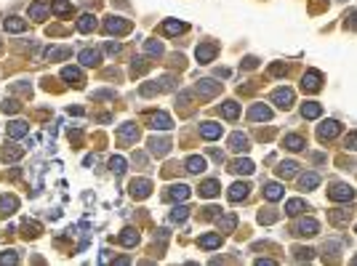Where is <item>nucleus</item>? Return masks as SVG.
<instances>
[{
	"instance_id": "obj_1",
	"label": "nucleus",
	"mask_w": 357,
	"mask_h": 266,
	"mask_svg": "<svg viewBox=\"0 0 357 266\" xmlns=\"http://www.w3.org/2000/svg\"><path fill=\"white\" fill-rule=\"evenodd\" d=\"M104 30L109 35H126L131 30V22H126V19H120V16H109L104 22Z\"/></svg>"
},
{
	"instance_id": "obj_2",
	"label": "nucleus",
	"mask_w": 357,
	"mask_h": 266,
	"mask_svg": "<svg viewBox=\"0 0 357 266\" xmlns=\"http://www.w3.org/2000/svg\"><path fill=\"white\" fill-rule=\"evenodd\" d=\"M216 51H219V45H216V43H200V45H197V61H200V64H211L213 59H216Z\"/></svg>"
},
{
	"instance_id": "obj_3",
	"label": "nucleus",
	"mask_w": 357,
	"mask_h": 266,
	"mask_svg": "<svg viewBox=\"0 0 357 266\" xmlns=\"http://www.w3.org/2000/svg\"><path fill=\"white\" fill-rule=\"evenodd\" d=\"M328 197H331L333 203H349V200L354 197V189L346 186V184H336L331 192H328Z\"/></svg>"
},
{
	"instance_id": "obj_4",
	"label": "nucleus",
	"mask_w": 357,
	"mask_h": 266,
	"mask_svg": "<svg viewBox=\"0 0 357 266\" xmlns=\"http://www.w3.org/2000/svg\"><path fill=\"white\" fill-rule=\"evenodd\" d=\"M317 229H320V224H317L315 218H304V221H299V224H296L293 234H299V237H315V234H317Z\"/></svg>"
},
{
	"instance_id": "obj_5",
	"label": "nucleus",
	"mask_w": 357,
	"mask_h": 266,
	"mask_svg": "<svg viewBox=\"0 0 357 266\" xmlns=\"http://www.w3.org/2000/svg\"><path fill=\"white\" fill-rule=\"evenodd\" d=\"M302 88H304V91H309V93L320 91V88H323V75H320V72H315V70H309V72L304 75Z\"/></svg>"
},
{
	"instance_id": "obj_6",
	"label": "nucleus",
	"mask_w": 357,
	"mask_h": 266,
	"mask_svg": "<svg viewBox=\"0 0 357 266\" xmlns=\"http://www.w3.org/2000/svg\"><path fill=\"white\" fill-rule=\"evenodd\" d=\"M48 11H51V3H45V0H35L27 14H30V19H35V22H43V19H48Z\"/></svg>"
},
{
	"instance_id": "obj_7",
	"label": "nucleus",
	"mask_w": 357,
	"mask_h": 266,
	"mask_svg": "<svg viewBox=\"0 0 357 266\" xmlns=\"http://www.w3.org/2000/svg\"><path fill=\"white\" fill-rule=\"evenodd\" d=\"M272 101H275L280 109H290V104H293V91L290 88H277L275 93H272Z\"/></svg>"
},
{
	"instance_id": "obj_8",
	"label": "nucleus",
	"mask_w": 357,
	"mask_h": 266,
	"mask_svg": "<svg viewBox=\"0 0 357 266\" xmlns=\"http://www.w3.org/2000/svg\"><path fill=\"white\" fill-rule=\"evenodd\" d=\"M339 130H341V125H339L336 120H325L323 125L317 128V139H320V141H331Z\"/></svg>"
},
{
	"instance_id": "obj_9",
	"label": "nucleus",
	"mask_w": 357,
	"mask_h": 266,
	"mask_svg": "<svg viewBox=\"0 0 357 266\" xmlns=\"http://www.w3.org/2000/svg\"><path fill=\"white\" fill-rule=\"evenodd\" d=\"M149 128L152 130H171L173 122H171V117H168L165 112H155V115L149 117Z\"/></svg>"
},
{
	"instance_id": "obj_10",
	"label": "nucleus",
	"mask_w": 357,
	"mask_h": 266,
	"mask_svg": "<svg viewBox=\"0 0 357 266\" xmlns=\"http://www.w3.org/2000/svg\"><path fill=\"white\" fill-rule=\"evenodd\" d=\"M219 91H221V83H216V80H200L197 83V93H200L203 99H211Z\"/></svg>"
},
{
	"instance_id": "obj_11",
	"label": "nucleus",
	"mask_w": 357,
	"mask_h": 266,
	"mask_svg": "<svg viewBox=\"0 0 357 266\" xmlns=\"http://www.w3.org/2000/svg\"><path fill=\"white\" fill-rule=\"evenodd\" d=\"M149 192H152V181H147V178H134V181H131V194L134 197H147Z\"/></svg>"
},
{
	"instance_id": "obj_12",
	"label": "nucleus",
	"mask_w": 357,
	"mask_h": 266,
	"mask_svg": "<svg viewBox=\"0 0 357 266\" xmlns=\"http://www.w3.org/2000/svg\"><path fill=\"white\" fill-rule=\"evenodd\" d=\"M51 14L59 19H70L72 16V3L70 0H51Z\"/></svg>"
},
{
	"instance_id": "obj_13",
	"label": "nucleus",
	"mask_w": 357,
	"mask_h": 266,
	"mask_svg": "<svg viewBox=\"0 0 357 266\" xmlns=\"http://www.w3.org/2000/svg\"><path fill=\"white\" fill-rule=\"evenodd\" d=\"M248 120H253V122H259V120H272V109L269 107H264V104H253V107L248 109Z\"/></svg>"
},
{
	"instance_id": "obj_14",
	"label": "nucleus",
	"mask_w": 357,
	"mask_h": 266,
	"mask_svg": "<svg viewBox=\"0 0 357 266\" xmlns=\"http://www.w3.org/2000/svg\"><path fill=\"white\" fill-rule=\"evenodd\" d=\"M197 245L205 250H216V248H221V232H211V234H203L200 240H197Z\"/></svg>"
},
{
	"instance_id": "obj_15",
	"label": "nucleus",
	"mask_w": 357,
	"mask_h": 266,
	"mask_svg": "<svg viewBox=\"0 0 357 266\" xmlns=\"http://www.w3.org/2000/svg\"><path fill=\"white\" fill-rule=\"evenodd\" d=\"M16 208H19V200L14 194H3V197H0V216H3V218L16 213Z\"/></svg>"
},
{
	"instance_id": "obj_16",
	"label": "nucleus",
	"mask_w": 357,
	"mask_h": 266,
	"mask_svg": "<svg viewBox=\"0 0 357 266\" xmlns=\"http://www.w3.org/2000/svg\"><path fill=\"white\" fill-rule=\"evenodd\" d=\"M168 149H171V141L168 139H149V152H152L155 157L168 155Z\"/></svg>"
},
{
	"instance_id": "obj_17",
	"label": "nucleus",
	"mask_w": 357,
	"mask_h": 266,
	"mask_svg": "<svg viewBox=\"0 0 357 266\" xmlns=\"http://www.w3.org/2000/svg\"><path fill=\"white\" fill-rule=\"evenodd\" d=\"M221 125H216V122H200V136L203 139H208V141H213V139H219L221 136Z\"/></svg>"
},
{
	"instance_id": "obj_18",
	"label": "nucleus",
	"mask_w": 357,
	"mask_h": 266,
	"mask_svg": "<svg viewBox=\"0 0 357 266\" xmlns=\"http://www.w3.org/2000/svg\"><path fill=\"white\" fill-rule=\"evenodd\" d=\"M115 136H117L120 141H136V139H139V128H136V125H131V122H126V125H120V128H117Z\"/></svg>"
},
{
	"instance_id": "obj_19",
	"label": "nucleus",
	"mask_w": 357,
	"mask_h": 266,
	"mask_svg": "<svg viewBox=\"0 0 357 266\" xmlns=\"http://www.w3.org/2000/svg\"><path fill=\"white\" fill-rule=\"evenodd\" d=\"M78 59H80V64H83V66H96V64L101 61V53H99V51H93V48H86V51H80Z\"/></svg>"
},
{
	"instance_id": "obj_20",
	"label": "nucleus",
	"mask_w": 357,
	"mask_h": 266,
	"mask_svg": "<svg viewBox=\"0 0 357 266\" xmlns=\"http://www.w3.org/2000/svg\"><path fill=\"white\" fill-rule=\"evenodd\" d=\"M283 147L290 149V152H299V149L307 147V141H304V136H299V133H290V136L283 139Z\"/></svg>"
},
{
	"instance_id": "obj_21",
	"label": "nucleus",
	"mask_w": 357,
	"mask_h": 266,
	"mask_svg": "<svg viewBox=\"0 0 357 266\" xmlns=\"http://www.w3.org/2000/svg\"><path fill=\"white\" fill-rule=\"evenodd\" d=\"M27 130H30V125H27L24 120H14V122H8V139H22Z\"/></svg>"
},
{
	"instance_id": "obj_22",
	"label": "nucleus",
	"mask_w": 357,
	"mask_h": 266,
	"mask_svg": "<svg viewBox=\"0 0 357 266\" xmlns=\"http://www.w3.org/2000/svg\"><path fill=\"white\" fill-rule=\"evenodd\" d=\"M62 78H64V80H70V83L75 85V88H80V85H83V72H80V70H75V66H64V70H62Z\"/></svg>"
},
{
	"instance_id": "obj_23",
	"label": "nucleus",
	"mask_w": 357,
	"mask_h": 266,
	"mask_svg": "<svg viewBox=\"0 0 357 266\" xmlns=\"http://www.w3.org/2000/svg\"><path fill=\"white\" fill-rule=\"evenodd\" d=\"M3 27H6V32H24L27 22H24V19H19V16H8L3 22Z\"/></svg>"
},
{
	"instance_id": "obj_24",
	"label": "nucleus",
	"mask_w": 357,
	"mask_h": 266,
	"mask_svg": "<svg viewBox=\"0 0 357 266\" xmlns=\"http://www.w3.org/2000/svg\"><path fill=\"white\" fill-rule=\"evenodd\" d=\"M75 27H78V32H93V30H96V16H93V14L80 16Z\"/></svg>"
},
{
	"instance_id": "obj_25",
	"label": "nucleus",
	"mask_w": 357,
	"mask_h": 266,
	"mask_svg": "<svg viewBox=\"0 0 357 266\" xmlns=\"http://www.w3.org/2000/svg\"><path fill=\"white\" fill-rule=\"evenodd\" d=\"M317 184H320V176L317 173H307V176L299 178V189H302V192H312Z\"/></svg>"
},
{
	"instance_id": "obj_26",
	"label": "nucleus",
	"mask_w": 357,
	"mask_h": 266,
	"mask_svg": "<svg viewBox=\"0 0 357 266\" xmlns=\"http://www.w3.org/2000/svg\"><path fill=\"white\" fill-rule=\"evenodd\" d=\"M302 115L307 117V120H315V117H320L323 115V107L317 101H307L304 107H302Z\"/></svg>"
},
{
	"instance_id": "obj_27",
	"label": "nucleus",
	"mask_w": 357,
	"mask_h": 266,
	"mask_svg": "<svg viewBox=\"0 0 357 266\" xmlns=\"http://www.w3.org/2000/svg\"><path fill=\"white\" fill-rule=\"evenodd\" d=\"M187 170L190 173H203L205 170V157H197V155H192V157H187Z\"/></svg>"
},
{
	"instance_id": "obj_28",
	"label": "nucleus",
	"mask_w": 357,
	"mask_h": 266,
	"mask_svg": "<svg viewBox=\"0 0 357 266\" xmlns=\"http://www.w3.org/2000/svg\"><path fill=\"white\" fill-rule=\"evenodd\" d=\"M248 184H232L229 186V200H232V203H237V200H246L248 197Z\"/></svg>"
},
{
	"instance_id": "obj_29",
	"label": "nucleus",
	"mask_w": 357,
	"mask_h": 266,
	"mask_svg": "<svg viewBox=\"0 0 357 266\" xmlns=\"http://www.w3.org/2000/svg\"><path fill=\"white\" fill-rule=\"evenodd\" d=\"M237 115H240V104H237V101H224V104H221V117L234 120Z\"/></svg>"
},
{
	"instance_id": "obj_30",
	"label": "nucleus",
	"mask_w": 357,
	"mask_h": 266,
	"mask_svg": "<svg viewBox=\"0 0 357 266\" xmlns=\"http://www.w3.org/2000/svg\"><path fill=\"white\" fill-rule=\"evenodd\" d=\"M304 211H309L304 200H288V203H285V213L288 216H299V213H304Z\"/></svg>"
},
{
	"instance_id": "obj_31",
	"label": "nucleus",
	"mask_w": 357,
	"mask_h": 266,
	"mask_svg": "<svg viewBox=\"0 0 357 266\" xmlns=\"http://www.w3.org/2000/svg\"><path fill=\"white\" fill-rule=\"evenodd\" d=\"M160 32L163 35H182V32H187V24L184 22H165L160 27Z\"/></svg>"
},
{
	"instance_id": "obj_32",
	"label": "nucleus",
	"mask_w": 357,
	"mask_h": 266,
	"mask_svg": "<svg viewBox=\"0 0 357 266\" xmlns=\"http://www.w3.org/2000/svg\"><path fill=\"white\" fill-rule=\"evenodd\" d=\"M229 149H232V152H246V149H248V139L243 136V133H232Z\"/></svg>"
},
{
	"instance_id": "obj_33",
	"label": "nucleus",
	"mask_w": 357,
	"mask_h": 266,
	"mask_svg": "<svg viewBox=\"0 0 357 266\" xmlns=\"http://www.w3.org/2000/svg\"><path fill=\"white\" fill-rule=\"evenodd\" d=\"M229 170H232V173H246V176H251L256 168H253L251 160H237V163H232V165H229Z\"/></svg>"
},
{
	"instance_id": "obj_34",
	"label": "nucleus",
	"mask_w": 357,
	"mask_h": 266,
	"mask_svg": "<svg viewBox=\"0 0 357 266\" xmlns=\"http://www.w3.org/2000/svg\"><path fill=\"white\" fill-rule=\"evenodd\" d=\"M296 170H299V165L293 163V160H285V163H280L277 176H280V178H290V176H296Z\"/></svg>"
},
{
	"instance_id": "obj_35",
	"label": "nucleus",
	"mask_w": 357,
	"mask_h": 266,
	"mask_svg": "<svg viewBox=\"0 0 357 266\" xmlns=\"http://www.w3.org/2000/svg\"><path fill=\"white\" fill-rule=\"evenodd\" d=\"M264 197L269 200V203H277V200L283 197V186H280V184H267L264 186Z\"/></svg>"
},
{
	"instance_id": "obj_36",
	"label": "nucleus",
	"mask_w": 357,
	"mask_h": 266,
	"mask_svg": "<svg viewBox=\"0 0 357 266\" xmlns=\"http://www.w3.org/2000/svg\"><path fill=\"white\" fill-rule=\"evenodd\" d=\"M216 194H219V181H213V178H211V181L200 184V197H216Z\"/></svg>"
},
{
	"instance_id": "obj_37",
	"label": "nucleus",
	"mask_w": 357,
	"mask_h": 266,
	"mask_svg": "<svg viewBox=\"0 0 357 266\" xmlns=\"http://www.w3.org/2000/svg\"><path fill=\"white\" fill-rule=\"evenodd\" d=\"M168 197H171V200H187V197H190V186H187V184H173L171 192H168Z\"/></svg>"
},
{
	"instance_id": "obj_38",
	"label": "nucleus",
	"mask_w": 357,
	"mask_h": 266,
	"mask_svg": "<svg viewBox=\"0 0 357 266\" xmlns=\"http://www.w3.org/2000/svg\"><path fill=\"white\" fill-rule=\"evenodd\" d=\"M234 224H237V216H234V213H227L224 218H219V229H221L224 234H229V232L234 229Z\"/></svg>"
},
{
	"instance_id": "obj_39",
	"label": "nucleus",
	"mask_w": 357,
	"mask_h": 266,
	"mask_svg": "<svg viewBox=\"0 0 357 266\" xmlns=\"http://www.w3.org/2000/svg\"><path fill=\"white\" fill-rule=\"evenodd\" d=\"M70 53H72V48L62 45V48H48V51H45V59H51V61H56V59H67Z\"/></svg>"
},
{
	"instance_id": "obj_40",
	"label": "nucleus",
	"mask_w": 357,
	"mask_h": 266,
	"mask_svg": "<svg viewBox=\"0 0 357 266\" xmlns=\"http://www.w3.org/2000/svg\"><path fill=\"white\" fill-rule=\"evenodd\" d=\"M117 242H120V245H128V248H131V245L139 242V232H136V229H126L123 234L117 237Z\"/></svg>"
},
{
	"instance_id": "obj_41",
	"label": "nucleus",
	"mask_w": 357,
	"mask_h": 266,
	"mask_svg": "<svg viewBox=\"0 0 357 266\" xmlns=\"http://www.w3.org/2000/svg\"><path fill=\"white\" fill-rule=\"evenodd\" d=\"M22 155H24V149H16V147H6V149H3V155H0V157H3L6 163H16V160L22 157Z\"/></svg>"
},
{
	"instance_id": "obj_42",
	"label": "nucleus",
	"mask_w": 357,
	"mask_h": 266,
	"mask_svg": "<svg viewBox=\"0 0 357 266\" xmlns=\"http://www.w3.org/2000/svg\"><path fill=\"white\" fill-rule=\"evenodd\" d=\"M109 170H112L115 176H123V170H126V160H123V157H112V160H109Z\"/></svg>"
},
{
	"instance_id": "obj_43",
	"label": "nucleus",
	"mask_w": 357,
	"mask_h": 266,
	"mask_svg": "<svg viewBox=\"0 0 357 266\" xmlns=\"http://www.w3.org/2000/svg\"><path fill=\"white\" fill-rule=\"evenodd\" d=\"M144 51H147V53H155V56H160V53H163V45H160V43H155V40H149V43L144 45Z\"/></svg>"
},
{
	"instance_id": "obj_44",
	"label": "nucleus",
	"mask_w": 357,
	"mask_h": 266,
	"mask_svg": "<svg viewBox=\"0 0 357 266\" xmlns=\"http://www.w3.org/2000/svg\"><path fill=\"white\" fill-rule=\"evenodd\" d=\"M349 218H352V211H344V213H333L331 221L333 224H344V221H349Z\"/></svg>"
},
{
	"instance_id": "obj_45",
	"label": "nucleus",
	"mask_w": 357,
	"mask_h": 266,
	"mask_svg": "<svg viewBox=\"0 0 357 266\" xmlns=\"http://www.w3.org/2000/svg\"><path fill=\"white\" fill-rule=\"evenodd\" d=\"M187 211H190V208H176V211L171 213V221H184V218H187Z\"/></svg>"
},
{
	"instance_id": "obj_46",
	"label": "nucleus",
	"mask_w": 357,
	"mask_h": 266,
	"mask_svg": "<svg viewBox=\"0 0 357 266\" xmlns=\"http://www.w3.org/2000/svg\"><path fill=\"white\" fill-rule=\"evenodd\" d=\"M16 261H19L16 250H6V255H0V263H16Z\"/></svg>"
},
{
	"instance_id": "obj_47",
	"label": "nucleus",
	"mask_w": 357,
	"mask_h": 266,
	"mask_svg": "<svg viewBox=\"0 0 357 266\" xmlns=\"http://www.w3.org/2000/svg\"><path fill=\"white\" fill-rule=\"evenodd\" d=\"M346 149H352V152L357 149V130H354V133H349V136H346Z\"/></svg>"
},
{
	"instance_id": "obj_48",
	"label": "nucleus",
	"mask_w": 357,
	"mask_h": 266,
	"mask_svg": "<svg viewBox=\"0 0 357 266\" xmlns=\"http://www.w3.org/2000/svg\"><path fill=\"white\" fill-rule=\"evenodd\" d=\"M3 112H6V115H8V112H19V104L16 101H6L3 104Z\"/></svg>"
},
{
	"instance_id": "obj_49",
	"label": "nucleus",
	"mask_w": 357,
	"mask_h": 266,
	"mask_svg": "<svg viewBox=\"0 0 357 266\" xmlns=\"http://www.w3.org/2000/svg\"><path fill=\"white\" fill-rule=\"evenodd\" d=\"M283 72H288L283 64H275V66H272V75H283Z\"/></svg>"
},
{
	"instance_id": "obj_50",
	"label": "nucleus",
	"mask_w": 357,
	"mask_h": 266,
	"mask_svg": "<svg viewBox=\"0 0 357 266\" xmlns=\"http://www.w3.org/2000/svg\"><path fill=\"white\" fill-rule=\"evenodd\" d=\"M107 51L109 53H120V45L117 43H107Z\"/></svg>"
}]
</instances>
